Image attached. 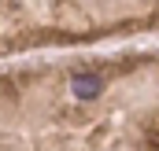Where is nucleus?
Masks as SVG:
<instances>
[{"label": "nucleus", "mask_w": 159, "mask_h": 151, "mask_svg": "<svg viewBox=\"0 0 159 151\" xmlns=\"http://www.w3.org/2000/svg\"><path fill=\"white\" fill-rule=\"evenodd\" d=\"M100 88H104V81H100L96 74H74L70 77V92H74L78 100H96Z\"/></svg>", "instance_id": "nucleus-1"}]
</instances>
